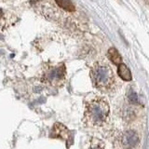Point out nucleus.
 Instances as JSON below:
<instances>
[{
	"mask_svg": "<svg viewBox=\"0 0 149 149\" xmlns=\"http://www.w3.org/2000/svg\"><path fill=\"white\" fill-rule=\"evenodd\" d=\"M110 113V107L104 98L95 97L86 104L83 120L86 125L101 127L106 123Z\"/></svg>",
	"mask_w": 149,
	"mask_h": 149,
	"instance_id": "f257e3e1",
	"label": "nucleus"
},
{
	"mask_svg": "<svg viewBox=\"0 0 149 149\" xmlns=\"http://www.w3.org/2000/svg\"><path fill=\"white\" fill-rule=\"evenodd\" d=\"M90 74L93 86L101 91H109L115 85L114 71L110 64L104 61H99L93 64Z\"/></svg>",
	"mask_w": 149,
	"mask_h": 149,
	"instance_id": "f03ea898",
	"label": "nucleus"
},
{
	"mask_svg": "<svg viewBox=\"0 0 149 149\" xmlns=\"http://www.w3.org/2000/svg\"><path fill=\"white\" fill-rule=\"evenodd\" d=\"M66 70L64 64H59L57 66L47 68L43 74L42 81L52 86H60L65 79Z\"/></svg>",
	"mask_w": 149,
	"mask_h": 149,
	"instance_id": "7ed1b4c3",
	"label": "nucleus"
},
{
	"mask_svg": "<svg viewBox=\"0 0 149 149\" xmlns=\"http://www.w3.org/2000/svg\"><path fill=\"white\" fill-rule=\"evenodd\" d=\"M121 143L126 147H135L139 143V136L133 130H127L121 134L120 137Z\"/></svg>",
	"mask_w": 149,
	"mask_h": 149,
	"instance_id": "20e7f679",
	"label": "nucleus"
},
{
	"mask_svg": "<svg viewBox=\"0 0 149 149\" xmlns=\"http://www.w3.org/2000/svg\"><path fill=\"white\" fill-rule=\"evenodd\" d=\"M69 136V130L67 128L61 123H55L52 130H51V137L53 138H59V139H67Z\"/></svg>",
	"mask_w": 149,
	"mask_h": 149,
	"instance_id": "39448f33",
	"label": "nucleus"
},
{
	"mask_svg": "<svg viewBox=\"0 0 149 149\" xmlns=\"http://www.w3.org/2000/svg\"><path fill=\"white\" fill-rule=\"evenodd\" d=\"M107 58L116 65L122 63V57H121L118 49L115 48H110L108 49V51H107Z\"/></svg>",
	"mask_w": 149,
	"mask_h": 149,
	"instance_id": "423d86ee",
	"label": "nucleus"
},
{
	"mask_svg": "<svg viewBox=\"0 0 149 149\" xmlns=\"http://www.w3.org/2000/svg\"><path fill=\"white\" fill-rule=\"evenodd\" d=\"M118 76L125 81H130L132 80V73L130 69L127 67V65L124 63H120L118 65Z\"/></svg>",
	"mask_w": 149,
	"mask_h": 149,
	"instance_id": "0eeeda50",
	"label": "nucleus"
},
{
	"mask_svg": "<svg viewBox=\"0 0 149 149\" xmlns=\"http://www.w3.org/2000/svg\"><path fill=\"white\" fill-rule=\"evenodd\" d=\"M55 1L60 8H62L67 11H74V9H76L71 0H55Z\"/></svg>",
	"mask_w": 149,
	"mask_h": 149,
	"instance_id": "6e6552de",
	"label": "nucleus"
},
{
	"mask_svg": "<svg viewBox=\"0 0 149 149\" xmlns=\"http://www.w3.org/2000/svg\"><path fill=\"white\" fill-rule=\"evenodd\" d=\"M129 101H130V104H137V102H138L137 94L134 91H132L129 94Z\"/></svg>",
	"mask_w": 149,
	"mask_h": 149,
	"instance_id": "1a4fd4ad",
	"label": "nucleus"
},
{
	"mask_svg": "<svg viewBox=\"0 0 149 149\" xmlns=\"http://www.w3.org/2000/svg\"><path fill=\"white\" fill-rule=\"evenodd\" d=\"M3 15H4V13H3V10H2L1 8H0V20H1V19H2Z\"/></svg>",
	"mask_w": 149,
	"mask_h": 149,
	"instance_id": "9d476101",
	"label": "nucleus"
}]
</instances>
